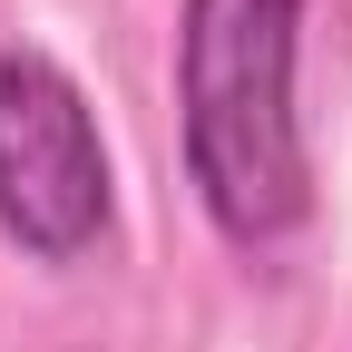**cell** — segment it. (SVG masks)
<instances>
[{"label":"cell","mask_w":352,"mask_h":352,"mask_svg":"<svg viewBox=\"0 0 352 352\" xmlns=\"http://www.w3.org/2000/svg\"><path fill=\"white\" fill-rule=\"evenodd\" d=\"M118 226L98 98L39 39H0V235L30 264H88Z\"/></svg>","instance_id":"7a4b0ae2"},{"label":"cell","mask_w":352,"mask_h":352,"mask_svg":"<svg viewBox=\"0 0 352 352\" xmlns=\"http://www.w3.org/2000/svg\"><path fill=\"white\" fill-rule=\"evenodd\" d=\"M176 157L206 226L274 254L314 215L303 138V0H176Z\"/></svg>","instance_id":"6da1fadb"}]
</instances>
